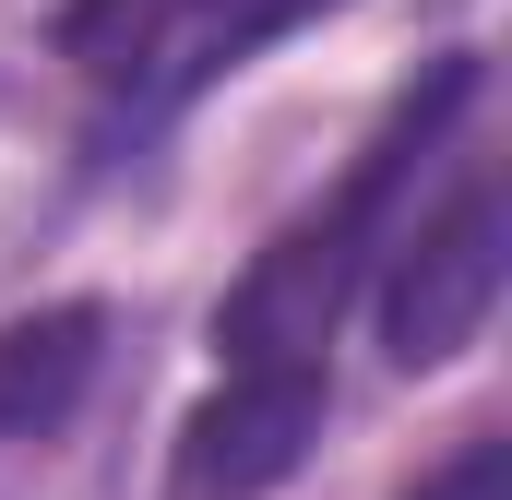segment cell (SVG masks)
Segmentation results:
<instances>
[{
	"mask_svg": "<svg viewBox=\"0 0 512 500\" xmlns=\"http://www.w3.org/2000/svg\"><path fill=\"white\" fill-rule=\"evenodd\" d=\"M465 96H477V60H441V72L370 131V155H358L298 227H274V239L251 250V274H239L227 310H215V358H227V370H322V346H334L358 274L405 239V191H417L429 143L465 120Z\"/></svg>",
	"mask_w": 512,
	"mask_h": 500,
	"instance_id": "1",
	"label": "cell"
},
{
	"mask_svg": "<svg viewBox=\"0 0 512 500\" xmlns=\"http://www.w3.org/2000/svg\"><path fill=\"white\" fill-rule=\"evenodd\" d=\"M310 12L334 0H60V60L96 96V143H143Z\"/></svg>",
	"mask_w": 512,
	"mask_h": 500,
	"instance_id": "2",
	"label": "cell"
},
{
	"mask_svg": "<svg viewBox=\"0 0 512 500\" xmlns=\"http://www.w3.org/2000/svg\"><path fill=\"white\" fill-rule=\"evenodd\" d=\"M501 274H512V215H501V179H453V203L429 227H405L382 250V346L393 370H441L489 334L501 310Z\"/></svg>",
	"mask_w": 512,
	"mask_h": 500,
	"instance_id": "3",
	"label": "cell"
},
{
	"mask_svg": "<svg viewBox=\"0 0 512 500\" xmlns=\"http://www.w3.org/2000/svg\"><path fill=\"white\" fill-rule=\"evenodd\" d=\"M322 370H227V393L179 429V500H262L322 429Z\"/></svg>",
	"mask_w": 512,
	"mask_h": 500,
	"instance_id": "4",
	"label": "cell"
},
{
	"mask_svg": "<svg viewBox=\"0 0 512 500\" xmlns=\"http://www.w3.org/2000/svg\"><path fill=\"white\" fill-rule=\"evenodd\" d=\"M96 334H108V310H84V298L0 334V441H48L72 417V393L96 370Z\"/></svg>",
	"mask_w": 512,
	"mask_h": 500,
	"instance_id": "5",
	"label": "cell"
},
{
	"mask_svg": "<svg viewBox=\"0 0 512 500\" xmlns=\"http://www.w3.org/2000/svg\"><path fill=\"white\" fill-rule=\"evenodd\" d=\"M405 500H512V441H501V429H477L441 477H417Z\"/></svg>",
	"mask_w": 512,
	"mask_h": 500,
	"instance_id": "6",
	"label": "cell"
}]
</instances>
